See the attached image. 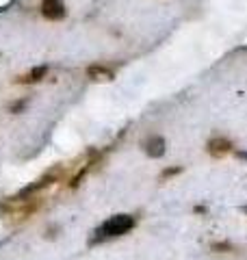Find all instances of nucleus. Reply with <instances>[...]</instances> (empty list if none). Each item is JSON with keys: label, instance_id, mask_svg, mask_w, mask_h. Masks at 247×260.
I'll list each match as a JSON object with an SVG mask.
<instances>
[{"label": "nucleus", "instance_id": "obj_1", "mask_svg": "<svg viewBox=\"0 0 247 260\" xmlns=\"http://www.w3.org/2000/svg\"><path fill=\"white\" fill-rule=\"evenodd\" d=\"M135 225H137V219L133 215H126V213L113 215L96 228L91 243H104V241H111V239H119L123 234H128Z\"/></svg>", "mask_w": 247, "mask_h": 260}, {"label": "nucleus", "instance_id": "obj_2", "mask_svg": "<svg viewBox=\"0 0 247 260\" xmlns=\"http://www.w3.org/2000/svg\"><path fill=\"white\" fill-rule=\"evenodd\" d=\"M63 174V169L61 167H52V169H48V172L37 178L33 184H28L26 189H22L18 195H15L13 200H20V202H26V200H39V193L41 191H46L48 186H52L54 182H59V178Z\"/></svg>", "mask_w": 247, "mask_h": 260}, {"label": "nucleus", "instance_id": "obj_3", "mask_svg": "<svg viewBox=\"0 0 247 260\" xmlns=\"http://www.w3.org/2000/svg\"><path fill=\"white\" fill-rule=\"evenodd\" d=\"M206 152L212 158H226L230 152H234V145L228 137H210L208 143H206Z\"/></svg>", "mask_w": 247, "mask_h": 260}, {"label": "nucleus", "instance_id": "obj_4", "mask_svg": "<svg viewBox=\"0 0 247 260\" xmlns=\"http://www.w3.org/2000/svg\"><path fill=\"white\" fill-rule=\"evenodd\" d=\"M143 152L147 154L150 158H161L165 156V150H167V143H165V139L161 135H150L147 139L141 143Z\"/></svg>", "mask_w": 247, "mask_h": 260}, {"label": "nucleus", "instance_id": "obj_5", "mask_svg": "<svg viewBox=\"0 0 247 260\" xmlns=\"http://www.w3.org/2000/svg\"><path fill=\"white\" fill-rule=\"evenodd\" d=\"M65 13L63 0H41V15L46 20H63Z\"/></svg>", "mask_w": 247, "mask_h": 260}, {"label": "nucleus", "instance_id": "obj_6", "mask_svg": "<svg viewBox=\"0 0 247 260\" xmlns=\"http://www.w3.org/2000/svg\"><path fill=\"white\" fill-rule=\"evenodd\" d=\"M87 76L96 80V83H111V80L115 78V72L111 68H106V65L102 63H94L87 68Z\"/></svg>", "mask_w": 247, "mask_h": 260}, {"label": "nucleus", "instance_id": "obj_7", "mask_svg": "<svg viewBox=\"0 0 247 260\" xmlns=\"http://www.w3.org/2000/svg\"><path fill=\"white\" fill-rule=\"evenodd\" d=\"M48 74V65H37V68H33L26 76H20L18 83H24V85H33V83H39L41 78Z\"/></svg>", "mask_w": 247, "mask_h": 260}, {"label": "nucleus", "instance_id": "obj_8", "mask_svg": "<svg viewBox=\"0 0 247 260\" xmlns=\"http://www.w3.org/2000/svg\"><path fill=\"white\" fill-rule=\"evenodd\" d=\"M180 172H182V167H167V169H163L161 180H167V178H171V176H178Z\"/></svg>", "mask_w": 247, "mask_h": 260}, {"label": "nucleus", "instance_id": "obj_9", "mask_svg": "<svg viewBox=\"0 0 247 260\" xmlns=\"http://www.w3.org/2000/svg\"><path fill=\"white\" fill-rule=\"evenodd\" d=\"M210 249L212 251H232L234 249V245H230V243H212V245H210Z\"/></svg>", "mask_w": 247, "mask_h": 260}, {"label": "nucleus", "instance_id": "obj_10", "mask_svg": "<svg viewBox=\"0 0 247 260\" xmlns=\"http://www.w3.org/2000/svg\"><path fill=\"white\" fill-rule=\"evenodd\" d=\"M26 104H28V100H24V98H22V100H18V102H15L13 107H11V113H20L22 109H26Z\"/></svg>", "mask_w": 247, "mask_h": 260}, {"label": "nucleus", "instance_id": "obj_11", "mask_svg": "<svg viewBox=\"0 0 247 260\" xmlns=\"http://www.w3.org/2000/svg\"><path fill=\"white\" fill-rule=\"evenodd\" d=\"M234 156L241 160H247V150H234Z\"/></svg>", "mask_w": 247, "mask_h": 260}, {"label": "nucleus", "instance_id": "obj_12", "mask_svg": "<svg viewBox=\"0 0 247 260\" xmlns=\"http://www.w3.org/2000/svg\"><path fill=\"white\" fill-rule=\"evenodd\" d=\"M195 213H206V206H195Z\"/></svg>", "mask_w": 247, "mask_h": 260}, {"label": "nucleus", "instance_id": "obj_13", "mask_svg": "<svg viewBox=\"0 0 247 260\" xmlns=\"http://www.w3.org/2000/svg\"><path fill=\"white\" fill-rule=\"evenodd\" d=\"M241 213H245V215H247V204H245V206H241Z\"/></svg>", "mask_w": 247, "mask_h": 260}]
</instances>
